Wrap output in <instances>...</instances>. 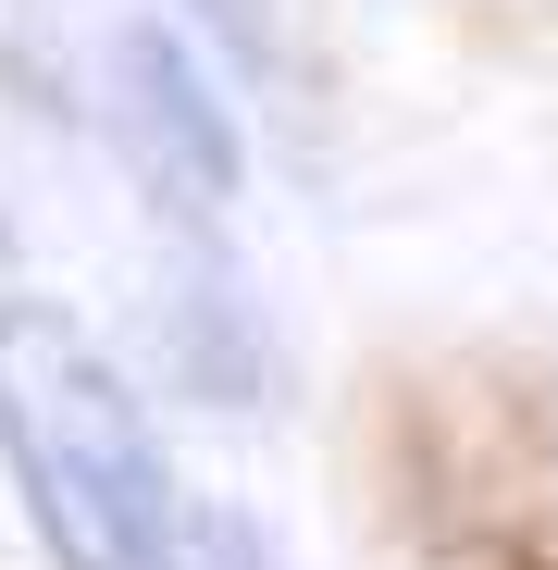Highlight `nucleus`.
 <instances>
[{
  "label": "nucleus",
  "mask_w": 558,
  "mask_h": 570,
  "mask_svg": "<svg viewBox=\"0 0 558 570\" xmlns=\"http://www.w3.org/2000/svg\"><path fill=\"white\" fill-rule=\"evenodd\" d=\"M0 471L50 570H212L149 397L62 298H0Z\"/></svg>",
  "instance_id": "obj_1"
},
{
  "label": "nucleus",
  "mask_w": 558,
  "mask_h": 570,
  "mask_svg": "<svg viewBox=\"0 0 558 570\" xmlns=\"http://www.w3.org/2000/svg\"><path fill=\"white\" fill-rule=\"evenodd\" d=\"M112 75H125V137H137L149 186H161L174 212H224L236 199V112L212 100L199 50H186L174 26H125Z\"/></svg>",
  "instance_id": "obj_2"
}]
</instances>
